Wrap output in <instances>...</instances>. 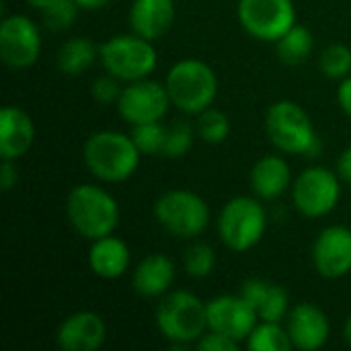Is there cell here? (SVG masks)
Instances as JSON below:
<instances>
[{"label":"cell","mask_w":351,"mask_h":351,"mask_svg":"<svg viewBox=\"0 0 351 351\" xmlns=\"http://www.w3.org/2000/svg\"><path fill=\"white\" fill-rule=\"evenodd\" d=\"M158 333L173 351L195 346L208 333V302L187 290H171L162 296L156 315Z\"/></svg>","instance_id":"6da1fadb"},{"label":"cell","mask_w":351,"mask_h":351,"mask_svg":"<svg viewBox=\"0 0 351 351\" xmlns=\"http://www.w3.org/2000/svg\"><path fill=\"white\" fill-rule=\"evenodd\" d=\"M140 150L130 134L115 130H101L86 138L82 146V160L88 173L103 183L128 181L140 167Z\"/></svg>","instance_id":"7a4b0ae2"},{"label":"cell","mask_w":351,"mask_h":351,"mask_svg":"<svg viewBox=\"0 0 351 351\" xmlns=\"http://www.w3.org/2000/svg\"><path fill=\"white\" fill-rule=\"evenodd\" d=\"M66 218L70 226L86 241L115 234L119 226V204L103 187L82 183L70 189L66 197Z\"/></svg>","instance_id":"3957f363"},{"label":"cell","mask_w":351,"mask_h":351,"mask_svg":"<svg viewBox=\"0 0 351 351\" xmlns=\"http://www.w3.org/2000/svg\"><path fill=\"white\" fill-rule=\"evenodd\" d=\"M165 86L171 105L187 115H199L212 107L220 88L214 68L195 58L175 62L167 72Z\"/></svg>","instance_id":"277c9868"},{"label":"cell","mask_w":351,"mask_h":351,"mask_svg":"<svg viewBox=\"0 0 351 351\" xmlns=\"http://www.w3.org/2000/svg\"><path fill=\"white\" fill-rule=\"evenodd\" d=\"M265 132L269 142L284 154L317 156L321 150L315 123L296 101L282 99L269 105L265 113Z\"/></svg>","instance_id":"5b68a950"},{"label":"cell","mask_w":351,"mask_h":351,"mask_svg":"<svg viewBox=\"0 0 351 351\" xmlns=\"http://www.w3.org/2000/svg\"><path fill=\"white\" fill-rule=\"evenodd\" d=\"M267 230V212L259 197L237 195L218 214V237L226 249L247 253L257 247Z\"/></svg>","instance_id":"8992f818"},{"label":"cell","mask_w":351,"mask_h":351,"mask_svg":"<svg viewBox=\"0 0 351 351\" xmlns=\"http://www.w3.org/2000/svg\"><path fill=\"white\" fill-rule=\"evenodd\" d=\"M99 60L107 74L121 82L150 78L158 66V53L150 39L136 33L113 35L99 45Z\"/></svg>","instance_id":"52a82bcc"},{"label":"cell","mask_w":351,"mask_h":351,"mask_svg":"<svg viewBox=\"0 0 351 351\" xmlns=\"http://www.w3.org/2000/svg\"><path fill=\"white\" fill-rule=\"evenodd\" d=\"M154 220L177 239H197L210 226L208 202L189 189H169L154 202Z\"/></svg>","instance_id":"ba28073f"},{"label":"cell","mask_w":351,"mask_h":351,"mask_svg":"<svg viewBox=\"0 0 351 351\" xmlns=\"http://www.w3.org/2000/svg\"><path fill=\"white\" fill-rule=\"evenodd\" d=\"M341 199V177L327 167H308L292 183L294 208L306 218L329 216Z\"/></svg>","instance_id":"9c48e42d"},{"label":"cell","mask_w":351,"mask_h":351,"mask_svg":"<svg viewBox=\"0 0 351 351\" xmlns=\"http://www.w3.org/2000/svg\"><path fill=\"white\" fill-rule=\"evenodd\" d=\"M237 16L251 37L267 43H276L298 23L294 0H239Z\"/></svg>","instance_id":"30bf717a"},{"label":"cell","mask_w":351,"mask_h":351,"mask_svg":"<svg viewBox=\"0 0 351 351\" xmlns=\"http://www.w3.org/2000/svg\"><path fill=\"white\" fill-rule=\"evenodd\" d=\"M41 56L39 27L27 14H8L0 23V58L10 70H27Z\"/></svg>","instance_id":"8fae6325"},{"label":"cell","mask_w":351,"mask_h":351,"mask_svg":"<svg viewBox=\"0 0 351 351\" xmlns=\"http://www.w3.org/2000/svg\"><path fill=\"white\" fill-rule=\"evenodd\" d=\"M115 107L123 121H128L130 125H138L148 121H162L171 107V99L162 82L142 78L125 82Z\"/></svg>","instance_id":"7c38bea8"},{"label":"cell","mask_w":351,"mask_h":351,"mask_svg":"<svg viewBox=\"0 0 351 351\" xmlns=\"http://www.w3.org/2000/svg\"><path fill=\"white\" fill-rule=\"evenodd\" d=\"M257 323V311L241 294H222L208 300V331H216L239 343H247Z\"/></svg>","instance_id":"4fadbf2b"},{"label":"cell","mask_w":351,"mask_h":351,"mask_svg":"<svg viewBox=\"0 0 351 351\" xmlns=\"http://www.w3.org/2000/svg\"><path fill=\"white\" fill-rule=\"evenodd\" d=\"M313 265L325 280H339L351 271V228L333 224L319 232L313 245Z\"/></svg>","instance_id":"5bb4252c"},{"label":"cell","mask_w":351,"mask_h":351,"mask_svg":"<svg viewBox=\"0 0 351 351\" xmlns=\"http://www.w3.org/2000/svg\"><path fill=\"white\" fill-rule=\"evenodd\" d=\"M286 321V329L296 350L317 351L327 346L331 335V323L321 306L313 302H300L290 308Z\"/></svg>","instance_id":"9a60e30c"},{"label":"cell","mask_w":351,"mask_h":351,"mask_svg":"<svg viewBox=\"0 0 351 351\" xmlns=\"http://www.w3.org/2000/svg\"><path fill=\"white\" fill-rule=\"evenodd\" d=\"M107 341V325L99 313L78 311L66 317L58 331L56 343L62 351H97Z\"/></svg>","instance_id":"2e32d148"},{"label":"cell","mask_w":351,"mask_h":351,"mask_svg":"<svg viewBox=\"0 0 351 351\" xmlns=\"http://www.w3.org/2000/svg\"><path fill=\"white\" fill-rule=\"evenodd\" d=\"M35 142V123L31 115L16 107L6 105L0 111V158L19 160Z\"/></svg>","instance_id":"e0dca14e"},{"label":"cell","mask_w":351,"mask_h":351,"mask_svg":"<svg viewBox=\"0 0 351 351\" xmlns=\"http://www.w3.org/2000/svg\"><path fill=\"white\" fill-rule=\"evenodd\" d=\"M177 278V265L165 253L144 257L132 274V288L142 298H162L171 292Z\"/></svg>","instance_id":"ac0fdd59"},{"label":"cell","mask_w":351,"mask_h":351,"mask_svg":"<svg viewBox=\"0 0 351 351\" xmlns=\"http://www.w3.org/2000/svg\"><path fill=\"white\" fill-rule=\"evenodd\" d=\"M175 14L177 10L173 0H134L128 19L132 33L156 41L171 31Z\"/></svg>","instance_id":"d6986e66"},{"label":"cell","mask_w":351,"mask_h":351,"mask_svg":"<svg viewBox=\"0 0 351 351\" xmlns=\"http://www.w3.org/2000/svg\"><path fill=\"white\" fill-rule=\"evenodd\" d=\"M249 181H251V189H253L255 197H259L261 202L278 199L288 189H292V183H294L290 165L280 154L261 156L253 165Z\"/></svg>","instance_id":"ffe728a7"},{"label":"cell","mask_w":351,"mask_h":351,"mask_svg":"<svg viewBox=\"0 0 351 351\" xmlns=\"http://www.w3.org/2000/svg\"><path fill=\"white\" fill-rule=\"evenodd\" d=\"M132 263V251L125 241L115 234L90 241L88 267L101 280H119L128 274Z\"/></svg>","instance_id":"44dd1931"},{"label":"cell","mask_w":351,"mask_h":351,"mask_svg":"<svg viewBox=\"0 0 351 351\" xmlns=\"http://www.w3.org/2000/svg\"><path fill=\"white\" fill-rule=\"evenodd\" d=\"M99 60V45L90 37H70L58 49L56 62L64 76H80Z\"/></svg>","instance_id":"7402d4cb"},{"label":"cell","mask_w":351,"mask_h":351,"mask_svg":"<svg viewBox=\"0 0 351 351\" xmlns=\"http://www.w3.org/2000/svg\"><path fill=\"white\" fill-rule=\"evenodd\" d=\"M315 49V35L308 27L296 23L292 25L278 41H276V53L280 62L286 66H300L304 64Z\"/></svg>","instance_id":"603a6c76"},{"label":"cell","mask_w":351,"mask_h":351,"mask_svg":"<svg viewBox=\"0 0 351 351\" xmlns=\"http://www.w3.org/2000/svg\"><path fill=\"white\" fill-rule=\"evenodd\" d=\"M247 348L251 351H290L294 346L288 329H284L282 323L259 321L247 339Z\"/></svg>","instance_id":"cb8c5ba5"},{"label":"cell","mask_w":351,"mask_h":351,"mask_svg":"<svg viewBox=\"0 0 351 351\" xmlns=\"http://www.w3.org/2000/svg\"><path fill=\"white\" fill-rule=\"evenodd\" d=\"M195 130H197V138L202 142L212 144V146L222 144L230 136V117L212 105L197 115Z\"/></svg>","instance_id":"d4e9b609"},{"label":"cell","mask_w":351,"mask_h":351,"mask_svg":"<svg viewBox=\"0 0 351 351\" xmlns=\"http://www.w3.org/2000/svg\"><path fill=\"white\" fill-rule=\"evenodd\" d=\"M195 138H197L195 125H191L189 121H181V119L173 121L171 125H167L162 156L165 158H183V156H187L189 150L193 148Z\"/></svg>","instance_id":"484cf974"},{"label":"cell","mask_w":351,"mask_h":351,"mask_svg":"<svg viewBox=\"0 0 351 351\" xmlns=\"http://www.w3.org/2000/svg\"><path fill=\"white\" fill-rule=\"evenodd\" d=\"M130 136H132V140H134V144L142 156H162L167 128L160 121H148V123L132 125Z\"/></svg>","instance_id":"4316f807"},{"label":"cell","mask_w":351,"mask_h":351,"mask_svg":"<svg viewBox=\"0 0 351 351\" xmlns=\"http://www.w3.org/2000/svg\"><path fill=\"white\" fill-rule=\"evenodd\" d=\"M319 68L323 76L331 80H343L351 74V47L346 43H331L319 56Z\"/></svg>","instance_id":"83f0119b"},{"label":"cell","mask_w":351,"mask_h":351,"mask_svg":"<svg viewBox=\"0 0 351 351\" xmlns=\"http://www.w3.org/2000/svg\"><path fill=\"white\" fill-rule=\"evenodd\" d=\"M216 265V253L208 243H193L183 257L185 274L193 280H204L214 271Z\"/></svg>","instance_id":"f1b7e54d"},{"label":"cell","mask_w":351,"mask_h":351,"mask_svg":"<svg viewBox=\"0 0 351 351\" xmlns=\"http://www.w3.org/2000/svg\"><path fill=\"white\" fill-rule=\"evenodd\" d=\"M80 10L82 8L76 4V0H58L56 4H51L45 10H41V19H43V25L49 31L64 33V31H68L76 23Z\"/></svg>","instance_id":"f546056e"},{"label":"cell","mask_w":351,"mask_h":351,"mask_svg":"<svg viewBox=\"0 0 351 351\" xmlns=\"http://www.w3.org/2000/svg\"><path fill=\"white\" fill-rule=\"evenodd\" d=\"M288 313H290V296H288L286 288L280 286V284H271L263 304L257 311L259 321L282 323L288 317Z\"/></svg>","instance_id":"4dcf8cb0"},{"label":"cell","mask_w":351,"mask_h":351,"mask_svg":"<svg viewBox=\"0 0 351 351\" xmlns=\"http://www.w3.org/2000/svg\"><path fill=\"white\" fill-rule=\"evenodd\" d=\"M121 80H117L115 76L111 74H105V76H99L95 78V82L90 84V97L95 103L99 105H117L119 101V95L123 90V86H119Z\"/></svg>","instance_id":"1f68e13d"},{"label":"cell","mask_w":351,"mask_h":351,"mask_svg":"<svg viewBox=\"0 0 351 351\" xmlns=\"http://www.w3.org/2000/svg\"><path fill=\"white\" fill-rule=\"evenodd\" d=\"M269 286H271V282H267V280H261V278H251V280H247L243 286H241V296L255 308V311H259V306L263 304V300H265V296H267V292H269Z\"/></svg>","instance_id":"d6a6232c"},{"label":"cell","mask_w":351,"mask_h":351,"mask_svg":"<svg viewBox=\"0 0 351 351\" xmlns=\"http://www.w3.org/2000/svg\"><path fill=\"white\" fill-rule=\"evenodd\" d=\"M195 348L202 351H239L241 350V343L222 335V333H216V331H208L197 343Z\"/></svg>","instance_id":"836d02e7"},{"label":"cell","mask_w":351,"mask_h":351,"mask_svg":"<svg viewBox=\"0 0 351 351\" xmlns=\"http://www.w3.org/2000/svg\"><path fill=\"white\" fill-rule=\"evenodd\" d=\"M19 183V173H16V160H2V171H0V187L4 193H8L12 187Z\"/></svg>","instance_id":"e575fe53"},{"label":"cell","mask_w":351,"mask_h":351,"mask_svg":"<svg viewBox=\"0 0 351 351\" xmlns=\"http://www.w3.org/2000/svg\"><path fill=\"white\" fill-rule=\"evenodd\" d=\"M337 103H339L341 111L351 119V74L348 78L339 80V86H337Z\"/></svg>","instance_id":"d590c367"},{"label":"cell","mask_w":351,"mask_h":351,"mask_svg":"<svg viewBox=\"0 0 351 351\" xmlns=\"http://www.w3.org/2000/svg\"><path fill=\"white\" fill-rule=\"evenodd\" d=\"M337 175L341 177V181L351 185V146L341 152V156L337 160Z\"/></svg>","instance_id":"8d00e7d4"},{"label":"cell","mask_w":351,"mask_h":351,"mask_svg":"<svg viewBox=\"0 0 351 351\" xmlns=\"http://www.w3.org/2000/svg\"><path fill=\"white\" fill-rule=\"evenodd\" d=\"M113 0H76V4L82 8V10H99V8H105L107 4H111Z\"/></svg>","instance_id":"74e56055"},{"label":"cell","mask_w":351,"mask_h":351,"mask_svg":"<svg viewBox=\"0 0 351 351\" xmlns=\"http://www.w3.org/2000/svg\"><path fill=\"white\" fill-rule=\"evenodd\" d=\"M25 2H27L29 6H33V8H37V10L41 12V10H45L47 6L56 4L58 0H25Z\"/></svg>","instance_id":"f35d334b"},{"label":"cell","mask_w":351,"mask_h":351,"mask_svg":"<svg viewBox=\"0 0 351 351\" xmlns=\"http://www.w3.org/2000/svg\"><path fill=\"white\" fill-rule=\"evenodd\" d=\"M343 339L348 341V346H351V315L348 317L346 325H343Z\"/></svg>","instance_id":"ab89813d"}]
</instances>
